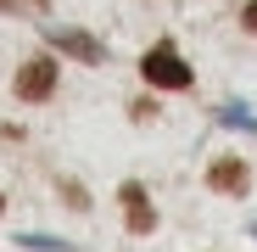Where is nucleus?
Instances as JSON below:
<instances>
[{
  "mask_svg": "<svg viewBox=\"0 0 257 252\" xmlns=\"http://www.w3.org/2000/svg\"><path fill=\"white\" fill-rule=\"evenodd\" d=\"M56 90V62L51 56H34L17 67V101H51Z\"/></svg>",
  "mask_w": 257,
  "mask_h": 252,
  "instance_id": "obj_2",
  "label": "nucleus"
},
{
  "mask_svg": "<svg viewBox=\"0 0 257 252\" xmlns=\"http://www.w3.org/2000/svg\"><path fill=\"white\" fill-rule=\"evenodd\" d=\"M123 213H128V230H135V235H151L157 230V207H151V196H146V185H135V180H128L123 191Z\"/></svg>",
  "mask_w": 257,
  "mask_h": 252,
  "instance_id": "obj_4",
  "label": "nucleus"
},
{
  "mask_svg": "<svg viewBox=\"0 0 257 252\" xmlns=\"http://www.w3.org/2000/svg\"><path fill=\"white\" fill-rule=\"evenodd\" d=\"M140 73H146V84H157V90H190V67H185V56L168 45V39H157V45L140 56Z\"/></svg>",
  "mask_w": 257,
  "mask_h": 252,
  "instance_id": "obj_1",
  "label": "nucleus"
},
{
  "mask_svg": "<svg viewBox=\"0 0 257 252\" xmlns=\"http://www.w3.org/2000/svg\"><path fill=\"white\" fill-rule=\"evenodd\" d=\"M0 207H6V196H0Z\"/></svg>",
  "mask_w": 257,
  "mask_h": 252,
  "instance_id": "obj_7",
  "label": "nucleus"
},
{
  "mask_svg": "<svg viewBox=\"0 0 257 252\" xmlns=\"http://www.w3.org/2000/svg\"><path fill=\"white\" fill-rule=\"evenodd\" d=\"M45 39L56 51H67V56H78V62H106V45L95 34H84V28H62V23H51L45 28Z\"/></svg>",
  "mask_w": 257,
  "mask_h": 252,
  "instance_id": "obj_3",
  "label": "nucleus"
},
{
  "mask_svg": "<svg viewBox=\"0 0 257 252\" xmlns=\"http://www.w3.org/2000/svg\"><path fill=\"white\" fill-rule=\"evenodd\" d=\"M246 180H251V174H246V162H240V157H218V162L207 168V185H212V191H224V196H240Z\"/></svg>",
  "mask_w": 257,
  "mask_h": 252,
  "instance_id": "obj_5",
  "label": "nucleus"
},
{
  "mask_svg": "<svg viewBox=\"0 0 257 252\" xmlns=\"http://www.w3.org/2000/svg\"><path fill=\"white\" fill-rule=\"evenodd\" d=\"M246 28L257 34V0H251V6H246Z\"/></svg>",
  "mask_w": 257,
  "mask_h": 252,
  "instance_id": "obj_6",
  "label": "nucleus"
}]
</instances>
